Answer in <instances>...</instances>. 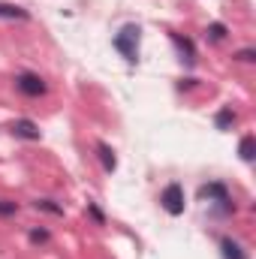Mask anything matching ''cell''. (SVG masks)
Segmentation results:
<instances>
[{
  "label": "cell",
  "mask_w": 256,
  "mask_h": 259,
  "mask_svg": "<svg viewBox=\"0 0 256 259\" xmlns=\"http://www.w3.org/2000/svg\"><path fill=\"white\" fill-rule=\"evenodd\" d=\"M12 136H18V139H27V142H39V127L33 124V121H27V118H18V121H12Z\"/></svg>",
  "instance_id": "obj_4"
},
{
  "label": "cell",
  "mask_w": 256,
  "mask_h": 259,
  "mask_svg": "<svg viewBox=\"0 0 256 259\" xmlns=\"http://www.w3.org/2000/svg\"><path fill=\"white\" fill-rule=\"evenodd\" d=\"M238 154H241V160H244V163H250V160H253V136H244V139H241Z\"/></svg>",
  "instance_id": "obj_10"
},
{
  "label": "cell",
  "mask_w": 256,
  "mask_h": 259,
  "mask_svg": "<svg viewBox=\"0 0 256 259\" xmlns=\"http://www.w3.org/2000/svg\"><path fill=\"white\" fill-rule=\"evenodd\" d=\"M202 199H214L223 211H232V205H229V193H226L223 184H208V187H202Z\"/></svg>",
  "instance_id": "obj_5"
},
{
  "label": "cell",
  "mask_w": 256,
  "mask_h": 259,
  "mask_svg": "<svg viewBox=\"0 0 256 259\" xmlns=\"http://www.w3.org/2000/svg\"><path fill=\"white\" fill-rule=\"evenodd\" d=\"M97 154H100V160H103V169L106 172H115V166H118V160H115V151L109 148V145H97Z\"/></svg>",
  "instance_id": "obj_8"
},
{
  "label": "cell",
  "mask_w": 256,
  "mask_h": 259,
  "mask_svg": "<svg viewBox=\"0 0 256 259\" xmlns=\"http://www.w3.org/2000/svg\"><path fill=\"white\" fill-rule=\"evenodd\" d=\"M49 238H52L49 229H33V232H30V241H33V244H46Z\"/></svg>",
  "instance_id": "obj_14"
},
{
  "label": "cell",
  "mask_w": 256,
  "mask_h": 259,
  "mask_svg": "<svg viewBox=\"0 0 256 259\" xmlns=\"http://www.w3.org/2000/svg\"><path fill=\"white\" fill-rule=\"evenodd\" d=\"M220 247H223V259H247V253L241 250V244L232 241V238H223Z\"/></svg>",
  "instance_id": "obj_7"
},
{
  "label": "cell",
  "mask_w": 256,
  "mask_h": 259,
  "mask_svg": "<svg viewBox=\"0 0 256 259\" xmlns=\"http://www.w3.org/2000/svg\"><path fill=\"white\" fill-rule=\"evenodd\" d=\"M33 205H36V208H42V211H52V214H64V208H61V205H55L52 199H36Z\"/></svg>",
  "instance_id": "obj_12"
},
{
  "label": "cell",
  "mask_w": 256,
  "mask_h": 259,
  "mask_svg": "<svg viewBox=\"0 0 256 259\" xmlns=\"http://www.w3.org/2000/svg\"><path fill=\"white\" fill-rule=\"evenodd\" d=\"M214 124H217V130H229L232 124H235V115H232V109H229V106H223V109L217 112Z\"/></svg>",
  "instance_id": "obj_9"
},
{
  "label": "cell",
  "mask_w": 256,
  "mask_h": 259,
  "mask_svg": "<svg viewBox=\"0 0 256 259\" xmlns=\"http://www.w3.org/2000/svg\"><path fill=\"white\" fill-rule=\"evenodd\" d=\"M226 24H220V21H214V24H208V36L214 39V42H220V39H226Z\"/></svg>",
  "instance_id": "obj_11"
},
{
  "label": "cell",
  "mask_w": 256,
  "mask_h": 259,
  "mask_svg": "<svg viewBox=\"0 0 256 259\" xmlns=\"http://www.w3.org/2000/svg\"><path fill=\"white\" fill-rule=\"evenodd\" d=\"M0 18L3 21H27L30 12L21 9V6H15V3H0Z\"/></svg>",
  "instance_id": "obj_6"
},
{
  "label": "cell",
  "mask_w": 256,
  "mask_h": 259,
  "mask_svg": "<svg viewBox=\"0 0 256 259\" xmlns=\"http://www.w3.org/2000/svg\"><path fill=\"white\" fill-rule=\"evenodd\" d=\"M160 205H163V208H166V214H172V217L184 214V187L172 181V184L160 193Z\"/></svg>",
  "instance_id": "obj_2"
},
{
  "label": "cell",
  "mask_w": 256,
  "mask_h": 259,
  "mask_svg": "<svg viewBox=\"0 0 256 259\" xmlns=\"http://www.w3.org/2000/svg\"><path fill=\"white\" fill-rule=\"evenodd\" d=\"M15 211H18V205H15V202L0 199V217H9V214H15Z\"/></svg>",
  "instance_id": "obj_15"
},
{
  "label": "cell",
  "mask_w": 256,
  "mask_h": 259,
  "mask_svg": "<svg viewBox=\"0 0 256 259\" xmlns=\"http://www.w3.org/2000/svg\"><path fill=\"white\" fill-rule=\"evenodd\" d=\"M88 211L94 214V220H97V223H106V217H103V211H100V208H97L94 202H88Z\"/></svg>",
  "instance_id": "obj_17"
},
{
  "label": "cell",
  "mask_w": 256,
  "mask_h": 259,
  "mask_svg": "<svg viewBox=\"0 0 256 259\" xmlns=\"http://www.w3.org/2000/svg\"><path fill=\"white\" fill-rule=\"evenodd\" d=\"M172 39H175V42H178V49L184 52V61H190V64H193V46H190V42H187V39H181L178 33H172Z\"/></svg>",
  "instance_id": "obj_13"
},
{
  "label": "cell",
  "mask_w": 256,
  "mask_h": 259,
  "mask_svg": "<svg viewBox=\"0 0 256 259\" xmlns=\"http://www.w3.org/2000/svg\"><path fill=\"white\" fill-rule=\"evenodd\" d=\"M253 58H256L253 49H244V52H238V55H235V61H244V64H250Z\"/></svg>",
  "instance_id": "obj_16"
},
{
  "label": "cell",
  "mask_w": 256,
  "mask_h": 259,
  "mask_svg": "<svg viewBox=\"0 0 256 259\" xmlns=\"http://www.w3.org/2000/svg\"><path fill=\"white\" fill-rule=\"evenodd\" d=\"M15 88L24 94V97H42L49 88H46V81L36 75V72H18L15 75Z\"/></svg>",
  "instance_id": "obj_3"
},
{
  "label": "cell",
  "mask_w": 256,
  "mask_h": 259,
  "mask_svg": "<svg viewBox=\"0 0 256 259\" xmlns=\"http://www.w3.org/2000/svg\"><path fill=\"white\" fill-rule=\"evenodd\" d=\"M115 49L124 55V61H130V64L139 61V27H136V24H127V27L115 36Z\"/></svg>",
  "instance_id": "obj_1"
}]
</instances>
